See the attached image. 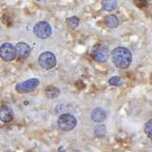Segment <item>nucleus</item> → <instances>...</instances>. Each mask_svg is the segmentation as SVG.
<instances>
[{"mask_svg":"<svg viewBox=\"0 0 152 152\" xmlns=\"http://www.w3.org/2000/svg\"><path fill=\"white\" fill-rule=\"evenodd\" d=\"M102 7L106 11H114L117 7L116 0H102Z\"/></svg>","mask_w":152,"mask_h":152,"instance_id":"nucleus-13","label":"nucleus"},{"mask_svg":"<svg viewBox=\"0 0 152 152\" xmlns=\"http://www.w3.org/2000/svg\"><path fill=\"white\" fill-rule=\"evenodd\" d=\"M14 118V112L7 106H1L0 107V121L3 123H10Z\"/></svg>","mask_w":152,"mask_h":152,"instance_id":"nucleus-9","label":"nucleus"},{"mask_svg":"<svg viewBox=\"0 0 152 152\" xmlns=\"http://www.w3.org/2000/svg\"><path fill=\"white\" fill-rule=\"evenodd\" d=\"M38 85H39V79L31 78V79H28V80L23 81V83H18V85L16 86L15 90L18 93L23 94V93H28V92H31V91L35 90L38 87Z\"/></svg>","mask_w":152,"mask_h":152,"instance_id":"nucleus-7","label":"nucleus"},{"mask_svg":"<svg viewBox=\"0 0 152 152\" xmlns=\"http://www.w3.org/2000/svg\"><path fill=\"white\" fill-rule=\"evenodd\" d=\"M107 118V111L102 108H95L91 113V119L95 123H102Z\"/></svg>","mask_w":152,"mask_h":152,"instance_id":"nucleus-10","label":"nucleus"},{"mask_svg":"<svg viewBox=\"0 0 152 152\" xmlns=\"http://www.w3.org/2000/svg\"><path fill=\"white\" fill-rule=\"evenodd\" d=\"M106 132H107V130H106V127H104V125H97V126L94 128L95 135H97V136H104V134H106Z\"/></svg>","mask_w":152,"mask_h":152,"instance_id":"nucleus-15","label":"nucleus"},{"mask_svg":"<svg viewBox=\"0 0 152 152\" xmlns=\"http://www.w3.org/2000/svg\"><path fill=\"white\" fill-rule=\"evenodd\" d=\"M134 3H136V4H137L140 7H146V5H147L146 0H135V1H134Z\"/></svg>","mask_w":152,"mask_h":152,"instance_id":"nucleus-18","label":"nucleus"},{"mask_svg":"<svg viewBox=\"0 0 152 152\" xmlns=\"http://www.w3.org/2000/svg\"><path fill=\"white\" fill-rule=\"evenodd\" d=\"M38 64L45 70H51L56 66V57L52 52H43L38 57Z\"/></svg>","mask_w":152,"mask_h":152,"instance_id":"nucleus-3","label":"nucleus"},{"mask_svg":"<svg viewBox=\"0 0 152 152\" xmlns=\"http://www.w3.org/2000/svg\"><path fill=\"white\" fill-rule=\"evenodd\" d=\"M104 23L108 28H114L118 26V19H117L116 16H114V15H108V16L104 17Z\"/></svg>","mask_w":152,"mask_h":152,"instance_id":"nucleus-11","label":"nucleus"},{"mask_svg":"<svg viewBox=\"0 0 152 152\" xmlns=\"http://www.w3.org/2000/svg\"><path fill=\"white\" fill-rule=\"evenodd\" d=\"M37 1H40V0H37Z\"/></svg>","mask_w":152,"mask_h":152,"instance_id":"nucleus-21","label":"nucleus"},{"mask_svg":"<svg viewBox=\"0 0 152 152\" xmlns=\"http://www.w3.org/2000/svg\"><path fill=\"white\" fill-rule=\"evenodd\" d=\"M112 62L119 69H127L132 61V54L127 48H115L111 53Z\"/></svg>","mask_w":152,"mask_h":152,"instance_id":"nucleus-1","label":"nucleus"},{"mask_svg":"<svg viewBox=\"0 0 152 152\" xmlns=\"http://www.w3.org/2000/svg\"><path fill=\"white\" fill-rule=\"evenodd\" d=\"M34 34L40 39H47L52 35V28L47 21H39L34 26Z\"/></svg>","mask_w":152,"mask_h":152,"instance_id":"nucleus-4","label":"nucleus"},{"mask_svg":"<svg viewBox=\"0 0 152 152\" xmlns=\"http://www.w3.org/2000/svg\"><path fill=\"white\" fill-rule=\"evenodd\" d=\"M58 152H66V150H64V147H59V149H58Z\"/></svg>","mask_w":152,"mask_h":152,"instance_id":"nucleus-19","label":"nucleus"},{"mask_svg":"<svg viewBox=\"0 0 152 152\" xmlns=\"http://www.w3.org/2000/svg\"><path fill=\"white\" fill-rule=\"evenodd\" d=\"M148 1H152V0H148Z\"/></svg>","mask_w":152,"mask_h":152,"instance_id":"nucleus-20","label":"nucleus"},{"mask_svg":"<svg viewBox=\"0 0 152 152\" xmlns=\"http://www.w3.org/2000/svg\"><path fill=\"white\" fill-rule=\"evenodd\" d=\"M76 124H77L76 118L72 114H69V113L61 114L59 116V118H58V121H57L58 128H59L60 130L64 131V132L72 131L76 127Z\"/></svg>","mask_w":152,"mask_h":152,"instance_id":"nucleus-2","label":"nucleus"},{"mask_svg":"<svg viewBox=\"0 0 152 152\" xmlns=\"http://www.w3.org/2000/svg\"><path fill=\"white\" fill-rule=\"evenodd\" d=\"M16 48L12 43L5 42L0 47V57L4 61H13L16 58Z\"/></svg>","mask_w":152,"mask_h":152,"instance_id":"nucleus-5","label":"nucleus"},{"mask_svg":"<svg viewBox=\"0 0 152 152\" xmlns=\"http://www.w3.org/2000/svg\"><path fill=\"white\" fill-rule=\"evenodd\" d=\"M66 26H69L70 28H72V30L76 28L79 26V18L76 16L69 17V18L66 19Z\"/></svg>","mask_w":152,"mask_h":152,"instance_id":"nucleus-14","label":"nucleus"},{"mask_svg":"<svg viewBox=\"0 0 152 152\" xmlns=\"http://www.w3.org/2000/svg\"><path fill=\"white\" fill-rule=\"evenodd\" d=\"M121 83H123V80H121V78L119 76H113V77H111V78L109 79V85H111V86L118 87Z\"/></svg>","mask_w":152,"mask_h":152,"instance_id":"nucleus-17","label":"nucleus"},{"mask_svg":"<svg viewBox=\"0 0 152 152\" xmlns=\"http://www.w3.org/2000/svg\"><path fill=\"white\" fill-rule=\"evenodd\" d=\"M144 130H145L146 135L152 140V119H150V121H148L146 123L145 127H144Z\"/></svg>","mask_w":152,"mask_h":152,"instance_id":"nucleus-16","label":"nucleus"},{"mask_svg":"<svg viewBox=\"0 0 152 152\" xmlns=\"http://www.w3.org/2000/svg\"><path fill=\"white\" fill-rule=\"evenodd\" d=\"M45 93L47 95V97L49 98H56L59 96L60 94V90L56 87H53V86H49L47 87L45 90Z\"/></svg>","mask_w":152,"mask_h":152,"instance_id":"nucleus-12","label":"nucleus"},{"mask_svg":"<svg viewBox=\"0 0 152 152\" xmlns=\"http://www.w3.org/2000/svg\"><path fill=\"white\" fill-rule=\"evenodd\" d=\"M92 57L98 62H106L109 58V49L104 45H97L93 48Z\"/></svg>","mask_w":152,"mask_h":152,"instance_id":"nucleus-6","label":"nucleus"},{"mask_svg":"<svg viewBox=\"0 0 152 152\" xmlns=\"http://www.w3.org/2000/svg\"><path fill=\"white\" fill-rule=\"evenodd\" d=\"M15 48H16L17 56H18L19 58H21V59H26V58H28V57L30 56V54H31V48H30V45H28V43L23 42V41L18 42Z\"/></svg>","mask_w":152,"mask_h":152,"instance_id":"nucleus-8","label":"nucleus"}]
</instances>
